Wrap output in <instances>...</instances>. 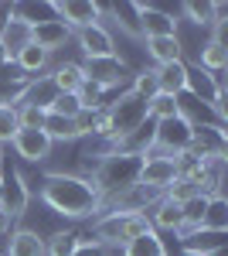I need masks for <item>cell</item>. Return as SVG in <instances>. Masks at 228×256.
Instances as JSON below:
<instances>
[{
	"mask_svg": "<svg viewBox=\"0 0 228 256\" xmlns=\"http://www.w3.org/2000/svg\"><path fill=\"white\" fill-rule=\"evenodd\" d=\"M58 96V89L51 86V79L48 76H38V79H31V82H24L20 86V92H17V102L14 106H38V110H51V102H55Z\"/></svg>",
	"mask_w": 228,
	"mask_h": 256,
	"instance_id": "obj_14",
	"label": "cell"
},
{
	"mask_svg": "<svg viewBox=\"0 0 228 256\" xmlns=\"http://www.w3.org/2000/svg\"><path fill=\"white\" fill-rule=\"evenodd\" d=\"M119 253L123 256H167V246H164V239L157 236V229H147L143 236L123 242Z\"/></svg>",
	"mask_w": 228,
	"mask_h": 256,
	"instance_id": "obj_20",
	"label": "cell"
},
{
	"mask_svg": "<svg viewBox=\"0 0 228 256\" xmlns=\"http://www.w3.org/2000/svg\"><path fill=\"white\" fill-rule=\"evenodd\" d=\"M150 226L153 229H164V232H184V216H181V205H174V202H167V198L160 195V202L153 205V212L150 216Z\"/></svg>",
	"mask_w": 228,
	"mask_h": 256,
	"instance_id": "obj_16",
	"label": "cell"
},
{
	"mask_svg": "<svg viewBox=\"0 0 228 256\" xmlns=\"http://www.w3.org/2000/svg\"><path fill=\"white\" fill-rule=\"evenodd\" d=\"M72 38L82 44V55H85V58H109V55H119V52H116L113 31H109L106 24H89V28L75 31Z\"/></svg>",
	"mask_w": 228,
	"mask_h": 256,
	"instance_id": "obj_9",
	"label": "cell"
},
{
	"mask_svg": "<svg viewBox=\"0 0 228 256\" xmlns=\"http://www.w3.org/2000/svg\"><path fill=\"white\" fill-rule=\"evenodd\" d=\"M72 256H113V250H106V246L95 242V239H78V246H75Z\"/></svg>",
	"mask_w": 228,
	"mask_h": 256,
	"instance_id": "obj_34",
	"label": "cell"
},
{
	"mask_svg": "<svg viewBox=\"0 0 228 256\" xmlns=\"http://www.w3.org/2000/svg\"><path fill=\"white\" fill-rule=\"evenodd\" d=\"M10 226H14V218L7 216V208L0 205V236H7V232H10Z\"/></svg>",
	"mask_w": 228,
	"mask_h": 256,
	"instance_id": "obj_35",
	"label": "cell"
},
{
	"mask_svg": "<svg viewBox=\"0 0 228 256\" xmlns=\"http://www.w3.org/2000/svg\"><path fill=\"white\" fill-rule=\"evenodd\" d=\"M126 218H130V212H119V208H109V212L95 216L92 218V236L89 239L102 242L106 250H119L126 242Z\"/></svg>",
	"mask_w": 228,
	"mask_h": 256,
	"instance_id": "obj_8",
	"label": "cell"
},
{
	"mask_svg": "<svg viewBox=\"0 0 228 256\" xmlns=\"http://www.w3.org/2000/svg\"><path fill=\"white\" fill-rule=\"evenodd\" d=\"M181 256H201V253H188V250H184V253H181Z\"/></svg>",
	"mask_w": 228,
	"mask_h": 256,
	"instance_id": "obj_40",
	"label": "cell"
},
{
	"mask_svg": "<svg viewBox=\"0 0 228 256\" xmlns=\"http://www.w3.org/2000/svg\"><path fill=\"white\" fill-rule=\"evenodd\" d=\"M194 120L188 113H177L171 120H160L153 123V140H150V154H160V158H177L184 154L194 140Z\"/></svg>",
	"mask_w": 228,
	"mask_h": 256,
	"instance_id": "obj_3",
	"label": "cell"
},
{
	"mask_svg": "<svg viewBox=\"0 0 228 256\" xmlns=\"http://www.w3.org/2000/svg\"><path fill=\"white\" fill-rule=\"evenodd\" d=\"M48 10L55 14V20H61L72 34L89 28V24H102V4H89V0H51Z\"/></svg>",
	"mask_w": 228,
	"mask_h": 256,
	"instance_id": "obj_6",
	"label": "cell"
},
{
	"mask_svg": "<svg viewBox=\"0 0 228 256\" xmlns=\"http://www.w3.org/2000/svg\"><path fill=\"white\" fill-rule=\"evenodd\" d=\"M136 14V34L147 41V38H177V28H181V20L167 14V10H160V7H153V4H130Z\"/></svg>",
	"mask_w": 228,
	"mask_h": 256,
	"instance_id": "obj_5",
	"label": "cell"
},
{
	"mask_svg": "<svg viewBox=\"0 0 228 256\" xmlns=\"http://www.w3.org/2000/svg\"><path fill=\"white\" fill-rule=\"evenodd\" d=\"M41 202L68 222H85L106 212V195L95 184L92 174H75V171H48L38 184Z\"/></svg>",
	"mask_w": 228,
	"mask_h": 256,
	"instance_id": "obj_1",
	"label": "cell"
},
{
	"mask_svg": "<svg viewBox=\"0 0 228 256\" xmlns=\"http://www.w3.org/2000/svg\"><path fill=\"white\" fill-rule=\"evenodd\" d=\"M0 256H3V253H0Z\"/></svg>",
	"mask_w": 228,
	"mask_h": 256,
	"instance_id": "obj_41",
	"label": "cell"
},
{
	"mask_svg": "<svg viewBox=\"0 0 228 256\" xmlns=\"http://www.w3.org/2000/svg\"><path fill=\"white\" fill-rule=\"evenodd\" d=\"M48 79H51V86H55L58 92H72L75 96V89L82 86V68H78V62H65V65H58Z\"/></svg>",
	"mask_w": 228,
	"mask_h": 256,
	"instance_id": "obj_25",
	"label": "cell"
},
{
	"mask_svg": "<svg viewBox=\"0 0 228 256\" xmlns=\"http://www.w3.org/2000/svg\"><path fill=\"white\" fill-rule=\"evenodd\" d=\"M51 144H72L78 140V130H75V120H65V116H55V113H44V126H41Z\"/></svg>",
	"mask_w": 228,
	"mask_h": 256,
	"instance_id": "obj_22",
	"label": "cell"
},
{
	"mask_svg": "<svg viewBox=\"0 0 228 256\" xmlns=\"http://www.w3.org/2000/svg\"><path fill=\"white\" fill-rule=\"evenodd\" d=\"M0 44H3V52L10 55V62H14V55H17L24 44H31V18L27 14H20V10H14V18L3 24V31H0Z\"/></svg>",
	"mask_w": 228,
	"mask_h": 256,
	"instance_id": "obj_15",
	"label": "cell"
},
{
	"mask_svg": "<svg viewBox=\"0 0 228 256\" xmlns=\"http://www.w3.org/2000/svg\"><path fill=\"white\" fill-rule=\"evenodd\" d=\"M14 65H17L24 76H34V79H38L41 72H44V68L51 65V55H48L44 48H38V44L31 41V44H24L17 55H14Z\"/></svg>",
	"mask_w": 228,
	"mask_h": 256,
	"instance_id": "obj_19",
	"label": "cell"
},
{
	"mask_svg": "<svg viewBox=\"0 0 228 256\" xmlns=\"http://www.w3.org/2000/svg\"><path fill=\"white\" fill-rule=\"evenodd\" d=\"M3 256H44V239L34 232V229H10V239H7V253Z\"/></svg>",
	"mask_w": 228,
	"mask_h": 256,
	"instance_id": "obj_17",
	"label": "cell"
},
{
	"mask_svg": "<svg viewBox=\"0 0 228 256\" xmlns=\"http://www.w3.org/2000/svg\"><path fill=\"white\" fill-rule=\"evenodd\" d=\"M14 110H17L20 130H41L44 126V110H38V106H14Z\"/></svg>",
	"mask_w": 228,
	"mask_h": 256,
	"instance_id": "obj_32",
	"label": "cell"
},
{
	"mask_svg": "<svg viewBox=\"0 0 228 256\" xmlns=\"http://www.w3.org/2000/svg\"><path fill=\"white\" fill-rule=\"evenodd\" d=\"M191 89V65L184 58L181 62H171V65H160L157 68V92L164 96H184Z\"/></svg>",
	"mask_w": 228,
	"mask_h": 256,
	"instance_id": "obj_12",
	"label": "cell"
},
{
	"mask_svg": "<svg viewBox=\"0 0 228 256\" xmlns=\"http://www.w3.org/2000/svg\"><path fill=\"white\" fill-rule=\"evenodd\" d=\"M201 229H208V232H225L228 229V202H225V195H211L208 198Z\"/></svg>",
	"mask_w": 228,
	"mask_h": 256,
	"instance_id": "obj_23",
	"label": "cell"
},
{
	"mask_svg": "<svg viewBox=\"0 0 228 256\" xmlns=\"http://www.w3.org/2000/svg\"><path fill=\"white\" fill-rule=\"evenodd\" d=\"M130 92H136L140 99H153V96H157V68L133 72V79H130Z\"/></svg>",
	"mask_w": 228,
	"mask_h": 256,
	"instance_id": "obj_28",
	"label": "cell"
},
{
	"mask_svg": "<svg viewBox=\"0 0 228 256\" xmlns=\"http://www.w3.org/2000/svg\"><path fill=\"white\" fill-rule=\"evenodd\" d=\"M48 113H55V116H65V120H75L78 113H82V106H78V99L72 96V92H58Z\"/></svg>",
	"mask_w": 228,
	"mask_h": 256,
	"instance_id": "obj_31",
	"label": "cell"
},
{
	"mask_svg": "<svg viewBox=\"0 0 228 256\" xmlns=\"http://www.w3.org/2000/svg\"><path fill=\"white\" fill-rule=\"evenodd\" d=\"M194 195H198V192H194V184H191V181H181V178H177L171 188L164 192V198H167V202H174V205H184V202H188V198H194Z\"/></svg>",
	"mask_w": 228,
	"mask_h": 256,
	"instance_id": "obj_33",
	"label": "cell"
},
{
	"mask_svg": "<svg viewBox=\"0 0 228 256\" xmlns=\"http://www.w3.org/2000/svg\"><path fill=\"white\" fill-rule=\"evenodd\" d=\"M14 10H17L14 4H0V31H3V24H7V20L14 18Z\"/></svg>",
	"mask_w": 228,
	"mask_h": 256,
	"instance_id": "obj_36",
	"label": "cell"
},
{
	"mask_svg": "<svg viewBox=\"0 0 228 256\" xmlns=\"http://www.w3.org/2000/svg\"><path fill=\"white\" fill-rule=\"evenodd\" d=\"M78 232L72 229H61V232H51V236L44 239V256H72L78 246Z\"/></svg>",
	"mask_w": 228,
	"mask_h": 256,
	"instance_id": "obj_26",
	"label": "cell"
},
{
	"mask_svg": "<svg viewBox=\"0 0 228 256\" xmlns=\"http://www.w3.org/2000/svg\"><path fill=\"white\" fill-rule=\"evenodd\" d=\"M75 99L82 110H102V99H106V89L102 86H95V82L82 79V86L75 89Z\"/></svg>",
	"mask_w": 228,
	"mask_h": 256,
	"instance_id": "obj_27",
	"label": "cell"
},
{
	"mask_svg": "<svg viewBox=\"0 0 228 256\" xmlns=\"http://www.w3.org/2000/svg\"><path fill=\"white\" fill-rule=\"evenodd\" d=\"M147 55L157 62L153 68H160V65L184 58V44H181V38H147Z\"/></svg>",
	"mask_w": 228,
	"mask_h": 256,
	"instance_id": "obj_18",
	"label": "cell"
},
{
	"mask_svg": "<svg viewBox=\"0 0 228 256\" xmlns=\"http://www.w3.org/2000/svg\"><path fill=\"white\" fill-rule=\"evenodd\" d=\"M0 178H3V147H0Z\"/></svg>",
	"mask_w": 228,
	"mask_h": 256,
	"instance_id": "obj_38",
	"label": "cell"
},
{
	"mask_svg": "<svg viewBox=\"0 0 228 256\" xmlns=\"http://www.w3.org/2000/svg\"><path fill=\"white\" fill-rule=\"evenodd\" d=\"M106 113H109V137L102 140V144H106V154L113 150L119 140H126L130 134H136L143 123H150V116H147V99H140L136 92H130V89H123V92L106 106ZM106 154H102V158H106Z\"/></svg>",
	"mask_w": 228,
	"mask_h": 256,
	"instance_id": "obj_2",
	"label": "cell"
},
{
	"mask_svg": "<svg viewBox=\"0 0 228 256\" xmlns=\"http://www.w3.org/2000/svg\"><path fill=\"white\" fill-rule=\"evenodd\" d=\"M177 181V171H174V158H160V154H147L140 160V171H136V184L143 192H153V195H164Z\"/></svg>",
	"mask_w": 228,
	"mask_h": 256,
	"instance_id": "obj_7",
	"label": "cell"
},
{
	"mask_svg": "<svg viewBox=\"0 0 228 256\" xmlns=\"http://www.w3.org/2000/svg\"><path fill=\"white\" fill-rule=\"evenodd\" d=\"M177 113H184V106H181V99L177 96H164V92H157L153 99H147V116L150 123H160V120H171Z\"/></svg>",
	"mask_w": 228,
	"mask_h": 256,
	"instance_id": "obj_24",
	"label": "cell"
},
{
	"mask_svg": "<svg viewBox=\"0 0 228 256\" xmlns=\"http://www.w3.org/2000/svg\"><path fill=\"white\" fill-rule=\"evenodd\" d=\"M78 68H82V79L102 86L106 92L109 89H119L123 92V89H130V79H133V68L119 58V55H109V58H82Z\"/></svg>",
	"mask_w": 228,
	"mask_h": 256,
	"instance_id": "obj_4",
	"label": "cell"
},
{
	"mask_svg": "<svg viewBox=\"0 0 228 256\" xmlns=\"http://www.w3.org/2000/svg\"><path fill=\"white\" fill-rule=\"evenodd\" d=\"M27 198H31V188L24 184V174H20L17 168H10V174H3V208H7V216L14 218V222L24 216Z\"/></svg>",
	"mask_w": 228,
	"mask_h": 256,
	"instance_id": "obj_13",
	"label": "cell"
},
{
	"mask_svg": "<svg viewBox=\"0 0 228 256\" xmlns=\"http://www.w3.org/2000/svg\"><path fill=\"white\" fill-rule=\"evenodd\" d=\"M17 130H20V123H17V110H14L10 102H0V147H3V144H10Z\"/></svg>",
	"mask_w": 228,
	"mask_h": 256,
	"instance_id": "obj_29",
	"label": "cell"
},
{
	"mask_svg": "<svg viewBox=\"0 0 228 256\" xmlns=\"http://www.w3.org/2000/svg\"><path fill=\"white\" fill-rule=\"evenodd\" d=\"M181 14L198 24V28H211V4H198V0H184L181 4Z\"/></svg>",
	"mask_w": 228,
	"mask_h": 256,
	"instance_id": "obj_30",
	"label": "cell"
},
{
	"mask_svg": "<svg viewBox=\"0 0 228 256\" xmlns=\"http://www.w3.org/2000/svg\"><path fill=\"white\" fill-rule=\"evenodd\" d=\"M10 147H14V154L20 160H27V164H41V160L51 158V140L44 130H17L14 140H10Z\"/></svg>",
	"mask_w": 228,
	"mask_h": 256,
	"instance_id": "obj_10",
	"label": "cell"
},
{
	"mask_svg": "<svg viewBox=\"0 0 228 256\" xmlns=\"http://www.w3.org/2000/svg\"><path fill=\"white\" fill-rule=\"evenodd\" d=\"M3 65H10V55H7V52H3V44H0V68H3Z\"/></svg>",
	"mask_w": 228,
	"mask_h": 256,
	"instance_id": "obj_37",
	"label": "cell"
},
{
	"mask_svg": "<svg viewBox=\"0 0 228 256\" xmlns=\"http://www.w3.org/2000/svg\"><path fill=\"white\" fill-rule=\"evenodd\" d=\"M31 41L44 48L48 55H55L58 48H65L68 41H72V31L61 24V20L48 18V20H31Z\"/></svg>",
	"mask_w": 228,
	"mask_h": 256,
	"instance_id": "obj_11",
	"label": "cell"
},
{
	"mask_svg": "<svg viewBox=\"0 0 228 256\" xmlns=\"http://www.w3.org/2000/svg\"><path fill=\"white\" fill-rule=\"evenodd\" d=\"M0 205H3V178H0Z\"/></svg>",
	"mask_w": 228,
	"mask_h": 256,
	"instance_id": "obj_39",
	"label": "cell"
},
{
	"mask_svg": "<svg viewBox=\"0 0 228 256\" xmlns=\"http://www.w3.org/2000/svg\"><path fill=\"white\" fill-rule=\"evenodd\" d=\"M198 65H201L208 76H222V72L228 68V48L208 38L205 44H201V52H198Z\"/></svg>",
	"mask_w": 228,
	"mask_h": 256,
	"instance_id": "obj_21",
	"label": "cell"
}]
</instances>
